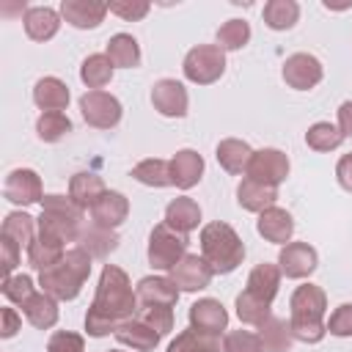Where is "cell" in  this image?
Masks as SVG:
<instances>
[{
	"label": "cell",
	"instance_id": "1",
	"mask_svg": "<svg viewBox=\"0 0 352 352\" xmlns=\"http://www.w3.org/2000/svg\"><path fill=\"white\" fill-rule=\"evenodd\" d=\"M135 308H138V294L132 292L126 272L107 264L99 278L96 300L85 316V330L91 336H107L110 330H118L124 322H129Z\"/></svg>",
	"mask_w": 352,
	"mask_h": 352
},
{
	"label": "cell",
	"instance_id": "2",
	"mask_svg": "<svg viewBox=\"0 0 352 352\" xmlns=\"http://www.w3.org/2000/svg\"><path fill=\"white\" fill-rule=\"evenodd\" d=\"M324 308H327V302H324V292L319 286H314V283L300 286L292 297V322H289L294 338L316 344L327 330V324L322 322Z\"/></svg>",
	"mask_w": 352,
	"mask_h": 352
},
{
	"label": "cell",
	"instance_id": "3",
	"mask_svg": "<svg viewBox=\"0 0 352 352\" xmlns=\"http://www.w3.org/2000/svg\"><path fill=\"white\" fill-rule=\"evenodd\" d=\"M91 272V256L82 248H74L69 253H63V258L58 264H52L50 270L41 272V286L47 294L58 297V300H72L80 294L82 280Z\"/></svg>",
	"mask_w": 352,
	"mask_h": 352
},
{
	"label": "cell",
	"instance_id": "4",
	"mask_svg": "<svg viewBox=\"0 0 352 352\" xmlns=\"http://www.w3.org/2000/svg\"><path fill=\"white\" fill-rule=\"evenodd\" d=\"M201 253L212 272H231L245 258V245L226 223H209L201 231Z\"/></svg>",
	"mask_w": 352,
	"mask_h": 352
},
{
	"label": "cell",
	"instance_id": "5",
	"mask_svg": "<svg viewBox=\"0 0 352 352\" xmlns=\"http://www.w3.org/2000/svg\"><path fill=\"white\" fill-rule=\"evenodd\" d=\"M80 220H82L80 204H74L72 198H63V195H47L44 212L38 217V236L66 245L80 236Z\"/></svg>",
	"mask_w": 352,
	"mask_h": 352
},
{
	"label": "cell",
	"instance_id": "6",
	"mask_svg": "<svg viewBox=\"0 0 352 352\" xmlns=\"http://www.w3.org/2000/svg\"><path fill=\"white\" fill-rule=\"evenodd\" d=\"M187 234L173 231L168 223L157 226L148 239V261L157 270H173L187 253Z\"/></svg>",
	"mask_w": 352,
	"mask_h": 352
},
{
	"label": "cell",
	"instance_id": "7",
	"mask_svg": "<svg viewBox=\"0 0 352 352\" xmlns=\"http://www.w3.org/2000/svg\"><path fill=\"white\" fill-rule=\"evenodd\" d=\"M226 69V55L217 44L192 47L184 58V74L192 82H214Z\"/></svg>",
	"mask_w": 352,
	"mask_h": 352
},
{
	"label": "cell",
	"instance_id": "8",
	"mask_svg": "<svg viewBox=\"0 0 352 352\" xmlns=\"http://www.w3.org/2000/svg\"><path fill=\"white\" fill-rule=\"evenodd\" d=\"M80 110H82V118L91 126H99V129H110L121 118V104L107 91H88V94H82L80 96Z\"/></svg>",
	"mask_w": 352,
	"mask_h": 352
},
{
	"label": "cell",
	"instance_id": "9",
	"mask_svg": "<svg viewBox=\"0 0 352 352\" xmlns=\"http://www.w3.org/2000/svg\"><path fill=\"white\" fill-rule=\"evenodd\" d=\"M286 176H289V160H286V154H280L278 148H264V151H256V154L250 157L248 179L261 182V184H267V187H275V184H280Z\"/></svg>",
	"mask_w": 352,
	"mask_h": 352
},
{
	"label": "cell",
	"instance_id": "10",
	"mask_svg": "<svg viewBox=\"0 0 352 352\" xmlns=\"http://www.w3.org/2000/svg\"><path fill=\"white\" fill-rule=\"evenodd\" d=\"M283 80L297 91L314 88L322 80V63L308 52H297L283 63Z\"/></svg>",
	"mask_w": 352,
	"mask_h": 352
},
{
	"label": "cell",
	"instance_id": "11",
	"mask_svg": "<svg viewBox=\"0 0 352 352\" xmlns=\"http://www.w3.org/2000/svg\"><path fill=\"white\" fill-rule=\"evenodd\" d=\"M280 272L286 278H305L316 270V250L305 242H289L283 250H280Z\"/></svg>",
	"mask_w": 352,
	"mask_h": 352
},
{
	"label": "cell",
	"instance_id": "12",
	"mask_svg": "<svg viewBox=\"0 0 352 352\" xmlns=\"http://www.w3.org/2000/svg\"><path fill=\"white\" fill-rule=\"evenodd\" d=\"M214 272H212V267L204 261V258H198V256H184L176 267H173V283L176 286H182L184 292H198V289H204V286H209V278H212Z\"/></svg>",
	"mask_w": 352,
	"mask_h": 352
},
{
	"label": "cell",
	"instance_id": "13",
	"mask_svg": "<svg viewBox=\"0 0 352 352\" xmlns=\"http://www.w3.org/2000/svg\"><path fill=\"white\" fill-rule=\"evenodd\" d=\"M151 102L162 116H184L187 113V91L176 80H160L151 91Z\"/></svg>",
	"mask_w": 352,
	"mask_h": 352
},
{
	"label": "cell",
	"instance_id": "14",
	"mask_svg": "<svg viewBox=\"0 0 352 352\" xmlns=\"http://www.w3.org/2000/svg\"><path fill=\"white\" fill-rule=\"evenodd\" d=\"M107 11H110L107 3H94V0H63L60 6L63 19L74 28H96Z\"/></svg>",
	"mask_w": 352,
	"mask_h": 352
},
{
	"label": "cell",
	"instance_id": "15",
	"mask_svg": "<svg viewBox=\"0 0 352 352\" xmlns=\"http://www.w3.org/2000/svg\"><path fill=\"white\" fill-rule=\"evenodd\" d=\"M226 322H228V314L217 300H198L190 308V324L201 333L217 336L220 330H226Z\"/></svg>",
	"mask_w": 352,
	"mask_h": 352
},
{
	"label": "cell",
	"instance_id": "16",
	"mask_svg": "<svg viewBox=\"0 0 352 352\" xmlns=\"http://www.w3.org/2000/svg\"><path fill=\"white\" fill-rule=\"evenodd\" d=\"M135 294H138V302H143V305H165V308H170L179 300V289L168 278H143L138 283Z\"/></svg>",
	"mask_w": 352,
	"mask_h": 352
},
{
	"label": "cell",
	"instance_id": "17",
	"mask_svg": "<svg viewBox=\"0 0 352 352\" xmlns=\"http://www.w3.org/2000/svg\"><path fill=\"white\" fill-rule=\"evenodd\" d=\"M116 338H118V344H124V346H132V349H138V352H148V349L157 346L160 333H157L151 324H146L143 319H129V322H124V324L116 330Z\"/></svg>",
	"mask_w": 352,
	"mask_h": 352
},
{
	"label": "cell",
	"instance_id": "18",
	"mask_svg": "<svg viewBox=\"0 0 352 352\" xmlns=\"http://www.w3.org/2000/svg\"><path fill=\"white\" fill-rule=\"evenodd\" d=\"M201 170H204V160H201V154H195L192 148H184V151H179V154L170 160V179H173V184L182 187V190L198 184Z\"/></svg>",
	"mask_w": 352,
	"mask_h": 352
},
{
	"label": "cell",
	"instance_id": "19",
	"mask_svg": "<svg viewBox=\"0 0 352 352\" xmlns=\"http://www.w3.org/2000/svg\"><path fill=\"white\" fill-rule=\"evenodd\" d=\"M6 198L14 204H33L41 198V182L33 170H14L6 182Z\"/></svg>",
	"mask_w": 352,
	"mask_h": 352
},
{
	"label": "cell",
	"instance_id": "20",
	"mask_svg": "<svg viewBox=\"0 0 352 352\" xmlns=\"http://www.w3.org/2000/svg\"><path fill=\"white\" fill-rule=\"evenodd\" d=\"M33 99L44 113H60L69 104V88L58 77H44L36 82Z\"/></svg>",
	"mask_w": 352,
	"mask_h": 352
},
{
	"label": "cell",
	"instance_id": "21",
	"mask_svg": "<svg viewBox=\"0 0 352 352\" xmlns=\"http://www.w3.org/2000/svg\"><path fill=\"white\" fill-rule=\"evenodd\" d=\"M278 283H280V270L275 264H258L250 278H248V294L261 300V302H272V297L278 294Z\"/></svg>",
	"mask_w": 352,
	"mask_h": 352
},
{
	"label": "cell",
	"instance_id": "22",
	"mask_svg": "<svg viewBox=\"0 0 352 352\" xmlns=\"http://www.w3.org/2000/svg\"><path fill=\"white\" fill-rule=\"evenodd\" d=\"M58 25H60V16L58 11L47 8V6H36V8H28L25 14V30L30 38L36 41H47L58 33Z\"/></svg>",
	"mask_w": 352,
	"mask_h": 352
},
{
	"label": "cell",
	"instance_id": "23",
	"mask_svg": "<svg viewBox=\"0 0 352 352\" xmlns=\"http://www.w3.org/2000/svg\"><path fill=\"white\" fill-rule=\"evenodd\" d=\"M91 212H94V223L107 226V228H116L118 223H124V217L129 212V204H126V198L121 192H104L91 206Z\"/></svg>",
	"mask_w": 352,
	"mask_h": 352
},
{
	"label": "cell",
	"instance_id": "24",
	"mask_svg": "<svg viewBox=\"0 0 352 352\" xmlns=\"http://www.w3.org/2000/svg\"><path fill=\"white\" fill-rule=\"evenodd\" d=\"M294 231V223H292V214L286 209H278V206H270L261 212L258 217V234L267 236L270 242H286Z\"/></svg>",
	"mask_w": 352,
	"mask_h": 352
},
{
	"label": "cell",
	"instance_id": "25",
	"mask_svg": "<svg viewBox=\"0 0 352 352\" xmlns=\"http://www.w3.org/2000/svg\"><path fill=\"white\" fill-rule=\"evenodd\" d=\"M198 220H201V209H198V204L192 198H176L165 209V223L179 234L192 231L198 226Z\"/></svg>",
	"mask_w": 352,
	"mask_h": 352
},
{
	"label": "cell",
	"instance_id": "26",
	"mask_svg": "<svg viewBox=\"0 0 352 352\" xmlns=\"http://www.w3.org/2000/svg\"><path fill=\"white\" fill-rule=\"evenodd\" d=\"M80 242H82V250H85L88 256L104 258L107 253H113V250H116L118 236L113 234V228L99 226V223H91L88 228H82V231H80Z\"/></svg>",
	"mask_w": 352,
	"mask_h": 352
},
{
	"label": "cell",
	"instance_id": "27",
	"mask_svg": "<svg viewBox=\"0 0 352 352\" xmlns=\"http://www.w3.org/2000/svg\"><path fill=\"white\" fill-rule=\"evenodd\" d=\"M22 311H25V316H28V322L33 324V327H41V330H47V327H52L55 324V319H58V308H55V300L47 294V292H33L25 302H22Z\"/></svg>",
	"mask_w": 352,
	"mask_h": 352
},
{
	"label": "cell",
	"instance_id": "28",
	"mask_svg": "<svg viewBox=\"0 0 352 352\" xmlns=\"http://www.w3.org/2000/svg\"><path fill=\"white\" fill-rule=\"evenodd\" d=\"M236 195H239V206H245V209H250V212H264V209H270V206L275 204V198H278L275 187H267V184L253 182V179H242Z\"/></svg>",
	"mask_w": 352,
	"mask_h": 352
},
{
	"label": "cell",
	"instance_id": "29",
	"mask_svg": "<svg viewBox=\"0 0 352 352\" xmlns=\"http://www.w3.org/2000/svg\"><path fill=\"white\" fill-rule=\"evenodd\" d=\"M258 338H261V346H264L267 352H286V349L292 346L294 333H292V324H286L283 319L267 316V319L261 322Z\"/></svg>",
	"mask_w": 352,
	"mask_h": 352
},
{
	"label": "cell",
	"instance_id": "30",
	"mask_svg": "<svg viewBox=\"0 0 352 352\" xmlns=\"http://www.w3.org/2000/svg\"><path fill=\"white\" fill-rule=\"evenodd\" d=\"M107 58L113 66H124V69H135L140 63V47L129 33H116L107 41Z\"/></svg>",
	"mask_w": 352,
	"mask_h": 352
},
{
	"label": "cell",
	"instance_id": "31",
	"mask_svg": "<svg viewBox=\"0 0 352 352\" xmlns=\"http://www.w3.org/2000/svg\"><path fill=\"white\" fill-rule=\"evenodd\" d=\"M168 352H226V349L220 346L217 336L190 327L182 336H176V341L168 346Z\"/></svg>",
	"mask_w": 352,
	"mask_h": 352
},
{
	"label": "cell",
	"instance_id": "32",
	"mask_svg": "<svg viewBox=\"0 0 352 352\" xmlns=\"http://www.w3.org/2000/svg\"><path fill=\"white\" fill-rule=\"evenodd\" d=\"M250 157H253V151H250L248 143H242V140L228 138V140H223V143L217 146V160H220V165H223L228 173H242V170H248Z\"/></svg>",
	"mask_w": 352,
	"mask_h": 352
},
{
	"label": "cell",
	"instance_id": "33",
	"mask_svg": "<svg viewBox=\"0 0 352 352\" xmlns=\"http://www.w3.org/2000/svg\"><path fill=\"white\" fill-rule=\"evenodd\" d=\"M104 192H107L104 190V182L96 173H77L72 179V201L80 204L82 209L85 206H94Z\"/></svg>",
	"mask_w": 352,
	"mask_h": 352
},
{
	"label": "cell",
	"instance_id": "34",
	"mask_svg": "<svg viewBox=\"0 0 352 352\" xmlns=\"http://www.w3.org/2000/svg\"><path fill=\"white\" fill-rule=\"evenodd\" d=\"M300 16V6L294 0H272L264 6V22L272 28V30H286L297 22Z\"/></svg>",
	"mask_w": 352,
	"mask_h": 352
},
{
	"label": "cell",
	"instance_id": "35",
	"mask_svg": "<svg viewBox=\"0 0 352 352\" xmlns=\"http://www.w3.org/2000/svg\"><path fill=\"white\" fill-rule=\"evenodd\" d=\"M80 74H82V82L91 91H102V85H107L110 77H113V63H110L107 55H91V58H85Z\"/></svg>",
	"mask_w": 352,
	"mask_h": 352
},
{
	"label": "cell",
	"instance_id": "36",
	"mask_svg": "<svg viewBox=\"0 0 352 352\" xmlns=\"http://www.w3.org/2000/svg\"><path fill=\"white\" fill-rule=\"evenodd\" d=\"M132 176L148 187H165V184H173L170 179V162L165 160H143L140 165H135Z\"/></svg>",
	"mask_w": 352,
	"mask_h": 352
},
{
	"label": "cell",
	"instance_id": "37",
	"mask_svg": "<svg viewBox=\"0 0 352 352\" xmlns=\"http://www.w3.org/2000/svg\"><path fill=\"white\" fill-rule=\"evenodd\" d=\"M3 236H8L14 245L22 248H30L33 245V217L28 214H8L6 217V226H3Z\"/></svg>",
	"mask_w": 352,
	"mask_h": 352
},
{
	"label": "cell",
	"instance_id": "38",
	"mask_svg": "<svg viewBox=\"0 0 352 352\" xmlns=\"http://www.w3.org/2000/svg\"><path fill=\"white\" fill-rule=\"evenodd\" d=\"M248 38H250V25L242 19H228L217 30V47L220 50H239L248 44Z\"/></svg>",
	"mask_w": 352,
	"mask_h": 352
},
{
	"label": "cell",
	"instance_id": "39",
	"mask_svg": "<svg viewBox=\"0 0 352 352\" xmlns=\"http://www.w3.org/2000/svg\"><path fill=\"white\" fill-rule=\"evenodd\" d=\"M344 140V135H341V129H336L333 124H314L311 129H308V135H305V143L311 146V148H316V151H330V148H336L338 143Z\"/></svg>",
	"mask_w": 352,
	"mask_h": 352
},
{
	"label": "cell",
	"instance_id": "40",
	"mask_svg": "<svg viewBox=\"0 0 352 352\" xmlns=\"http://www.w3.org/2000/svg\"><path fill=\"white\" fill-rule=\"evenodd\" d=\"M36 129H38V138H41V140L55 143V140H60L66 132H72V121H69L63 113H44V116L38 118Z\"/></svg>",
	"mask_w": 352,
	"mask_h": 352
},
{
	"label": "cell",
	"instance_id": "41",
	"mask_svg": "<svg viewBox=\"0 0 352 352\" xmlns=\"http://www.w3.org/2000/svg\"><path fill=\"white\" fill-rule=\"evenodd\" d=\"M236 314H239V319L248 322V324H261V322L270 316V302H261V300L250 297L248 292H242V294L236 297Z\"/></svg>",
	"mask_w": 352,
	"mask_h": 352
},
{
	"label": "cell",
	"instance_id": "42",
	"mask_svg": "<svg viewBox=\"0 0 352 352\" xmlns=\"http://www.w3.org/2000/svg\"><path fill=\"white\" fill-rule=\"evenodd\" d=\"M226 352H261V338L250 330H234L226 336V344H223Z\"/></svg>",
	"mask_w": 352,
	"mask_h": 352
},
{
	"label": "cell",
	"instance_id": "43",
	"mask_svg": "<svg viewBox=\"0 0 352 352\" xmlns=\"http://www.w3.org/2000/svg\"><path fill=\"white\" fill-rule=\"evenodd\" d=\"M140 319H143L146 324H151L160 336L170 333V327H173V314H170V308H165V305H146V308L140 311Z\"/></svg>",
	"mask_w": 352,
	"mask_h": 352
},
{
	"label": "cell",
	"instance_id": "44",
	"mask_svg": "<svg viewBox=\"0 0 352 352\" xmlns=\"http://www.w3.org/2000/svg\"><path fill=\"white\" fill-rule=\"evenodd\" d=\"M3 292H6V297L8 300H14V302H25L30 294H33V283H30V278L28 275H16V278H6V286H3Z\"/></svg>",
	"mask_w": 352,
	"mask_h": 352
},
{
	"label": "cell",
	"instance_id": "45",
	"mask_svg": "<svg viewBox=\"0 0 352 352\" xmlns=\"http://www.w3.org/2000/svg\"><path fill=\"white\" fill-rule=\"evenodd\" d=\"M327 330L333 336H352V305H341L330 314V322H327Z\"/></svg>",
	"mask_w": 352,
	"mask_h": 352
},
{
	"label": "cell",
	"instance_id": "46",
	"mask_svg": "<svg viewBox=\"0 0 352 352\" xmlns=\"http://www.w3.org/2000/svg\"><path fill=\"white\" fill-rule=\"evenodd\" d=\"M47 352H82V338L74 333H55Z\"/></svg>",
	"mask_w": 352,
	"mask_h": 352
},
{
	"label": "cell",
	"instance_id": "47",
	"mask_svg": "<svg viewBox=\"0 0 352 352\" xmlns=\"http://www.w3.org/2000/svg\"><path fill=\"white\" fill-rule=\"evenodd\" d=\"M107 8L124 19H140L148 14V3H107Z\"/></svg>",
	"mask_w": 352,
	"mask_h": 352
},
{
	"label": "cell",
	"instance_id": "48",
	"mask_svg": "<svg viewBox=\"0 0 352 352\" xmlns=\"http://www.w3.org/2000/svg\"><path fill=\"white\" fill-rule=\"evenodd\" d=\"M336 173H338V182H341V187L352 192V154H346V157H341V160H338V168H336Z\"/></svg>",
	"mask_w": 352,
	"mask_h": 352
},
{
	"label": "cell",
	"instance_id": "49",
	"mask_svg": "<svg viewBox=\"0 0 352 352\" xmlns=\"http://www.w3.org/2000/svg\"><path fill=\"white\" fill-rule=\"evenodd\" d=\"M19 327V316L14 314V308H3V336H14Z\"/></svg>",
	"mask_w": 352,
	"mask_h": 352
},
{
	"label": "cell",
	"instance_id": "50",
	"mask_svg": "<svg viewBox=\"0 0 352 352\" xmlns=\"http://www.w3.org/2000/svg\"><path fill=\"white\" fill-rule=\"evenodd\" d=\"M338 124H341V135H352V102H344L341 104Z\"/></svg>",
	"mask_w": 352,
	"mask_h": 352
}]
</instances>
